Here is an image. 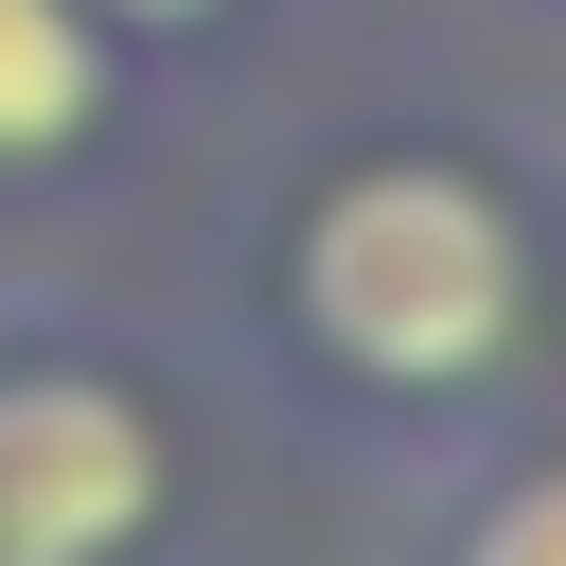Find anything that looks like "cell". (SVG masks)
Wrapping results in <instances>:
<instances>
[{"label":"cell","instance_id":"1","mask_svg":"<svg viewBox=\"0 0 566 566\" xmlns=\"http://www.w3.org/2000/svg\"><path fill=\"white\" fill-rule=\"evenodd\" d=\"M301 301H318V336H336L354 371H389V389H460V371H495V336H513V301H531V248H513V212H495L478 177H442V159H371V177L318 195V230H301Z\"/></svg>","mask_w":566,"mask_h":566},{"label":"cell","instance_id":"2","mask_svg":"<svg viewBox=\"0 0 566 566\" xmlns=\"http://www.w3.org/2000/svg\"><path fill=\"white\" fill-rule=\"evenodd\" d=\"M159 513V442L106 371H0V566H106Z\"/></svg>","mask_w":566,"mask_h":566},{"label":"cell","instance_id":"3","mask_svg":"<svg viewBox=\"0 0 566 566\" xmlns=\"http://www.w3.org/2000/svg\"><path fill=\"white\" fill-rule=\"evenodd\" d=\"M88 106H106L88 0H0V159H53V142H71Z\"/></svg>","mask_w":566,"mask_h":566},{"label":"cell","instance_id":"4","mask_svg":"<svg viewBox=\"0 0 566 566\" xmlns=\"http://www.w3.org/2000/svg\"><path fill=\"white\" fill-rule=\"evenodd\" d=\"M460 566H566V460H548V478H513V495L478 513V548H460Z\"/></svg>","mask_w":566,"mask_h":566},{"label":"cell","instance_id":"5","mask_svg":"<svg viewBox=\"0 0 566 566\" xmlns=\"http://www.w3.org/2000/svg\"><path fill=\"white\" fill-rule=\"evenodd\" d=\"M124 18H212V0H124Z\"/></svg>","mask_w":566,"mask_h":566}]
</instances>
